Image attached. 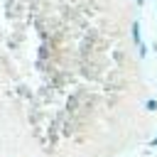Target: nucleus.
<instances>
[{
    "mask_svg": "<svg viewBox=\"0 0 157 157\" xmlns=\"http://www.w3.org/2000/svg\"><path fill=\"white\" fill-rule=\"evenodd\" d=\"M142 5H145V0H137V7H142Z\"/></svg>",
    "mask_w": 157,
    "mask_h": 157,
    "instance_id": "4",
    "label": "nucleus"
},
{
    "mask_svg": "<svg viewBox=\"0 0 157 157\" xmlns=\"http://www.w3.org/2000/svg\"><path fill=\"white\" fill-rule=\"evenodd\" d=\"M132 39H135V44H137V47L142 44V29H140V22H135V25H132Z\"/></svg>",
    "mask_w": 157,
    "mask_h": 157,
    "instance_id": "1",
    "label": "nucleus"
},
{
    "mask_svg": "<svg viewBox=\"0 0 157 157\" xmlns=\"http://www.w3.org/2000/svg\"><path fill=\"white\" fill-rule=\"evenodd\" d=\"M147 110H157V101H155V98L147 101Z\"/></svg>",
    "mask_w": 157,
    "mask_h": 157,
    "instance_id": "2",
    "label": "nucleus"
},
{
    "mask_svg": "<svg viewBox=\"0 0 157 157\" xmlns=\"http://www.w3.org/2000/svg\"><path fill=\"white\" fill-rule=\"evenodd\" d=\"M150 145H152V147H157V137H155V140H152V142H150Z\"/></svg>",
    "mask_w": 157,
    "mask_h": 157,
    "instance_id": "3",
    "label": "nucleus"
}]
</instances>
